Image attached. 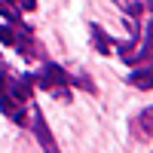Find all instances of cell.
<instances>
[{
	"label": "cell",
	"instance_id": "1",
	"mask_svg": "<svg viewBox=\"0 0 153 153\" xmlns=\"http://www.w3.org/2000/svg\"><path fill=\"white\" fill-rule=\"evenodd\" d=\"M37 83H40L46 92H52V95H61V98H71L68 95V74L61 71L58 65H43V71L37 74Z\"/></svg>",
	"mask_w": 153,
	"mask_h": 153
},
{
	"label": "cell",
	"instance_id": "2",
	"mask_svg": "<svg viewBox=\"0 0 153 153\" xmlns=\"http://www.w3.org/2000/svg\"><path fill=\"white\" fill-rule=\"evenodd\" d=\"M31 126H34V132H37V141H40V147H43L46 153H61V150H58V144H55V138H52V132H49V126H46V120H43V113H40V110H34V117H31Z\"/></svg>",
	"mask_w": 153,
	"mask_h": 153
},
{
	"label": "cell",
	"instance_id": "3",
	"mask_svg": "<svg viewBox=\"0 0 153 153\" xmlns=\"http://www.w3.org/2000/svg\"><path fill=\"white\" fill-rule=\"evenodd\" d=\"M0 110L6 113V117L12 123H19V126H28V113H25V101H16V98H9L6 92H0Z\"/></svg>",
	"mask_w": 153,
	"mask_h": 153
},
{
	"label": "cell",
	"instance_id": "4",
	"mask_svg": "<svg viewBox=\"0 0 153 153\" xmlns=\"http://www.w3.org/2000/svg\"><path fill=\"white\" fill-rule=\"evenodd\" d=\"M0 16H3L12 28H25L22 25V16H19V6H16V0H0Z\"/></svg>",
	"mask_w": 153,
	"mask_h": 153
},
{
	"label": "cell",
	"instance_id": "5",
	"mask_svg": "<svg viewBox=\"0 0 153 153\" xmlns=\"http://www.w3.org/2000/svg\"><path fill=\"white\" fill-rule=\"evenodd\" d=\"M92 37H95V49H98V52H101V55H110V49H113V46H110V37L101 31L98 25H92Z\"/></svg>",
	"mask_w": 153,
	"mask_h": 153
},
{
	"label": "cell",
	"instance_id": "6",
	"mask_svg": "<svg viewBox=\"0 0 153 153\" xmlns=\"http://www.w3.org/2000/svg\"><path fill=\"white\" fill-rule=\"evenodd\" d=\"M129 83H132V86H141L144 92H150V65H144L141 71H135V74L129 76Z\"/></svg>",
	"mask_w": 153,
	"mask_h": 153
},
{
	"label": "cell",
	"instance_id": "7",
	"mask_svg": "<svg viewBox=\"0 0 153 153\" xmlns=\"http://www.w3.org/2000/svg\"><path fill=\"white\" fill-rule=\"evenodd\" d=\"M150 129H153V110L144 107L141 110V135H144V141H150Z\"/></svg>",
	"mask_w": 153,
	"mask_h": 153
},
{
	"label": "cell",
	"instance_id": "8",
	"mask_svg": "<svg viewBox=\"0 0 153 153\" xmlns=\"http://www.w3.org/2000/svg\"><path fill=\"white\" fill-rule=\"evenodd\" d=\"M117 3L126 9V16H132V19H141V0H117Z\"/></svg>",
	"mask_w": 153,
	"mask_h": 153
},
{
	"label": "cell",
	"instance_id": "9",
	"mask_svg": "<svg viewBox=\"0 0 153 153\" xmlns=\"http://www.w3.org/2000/svg\"><path fill=\"white\" fill-rule=\"evenodd\" d=\"M16 6H22L25 12H31V9L37 6V0H16Z\"/></svg>",
	"mask_w": 153,
	"mask_h": 153
},
{
	"label": "cell",
	"instance_id": "10",
	"mask_svg": "<svg viewBox=\"0 0 153 153\" xmlns=\"http://www.w3.org/2000/svg\"><path fill=\"white\" fill-rule=\"evenodd\" d=\"M3 76H6V61H3V55H0V86H3Z\"/></svg>",
	"mask_w": 153,
	"mask_h": 153
}]
</instances>
